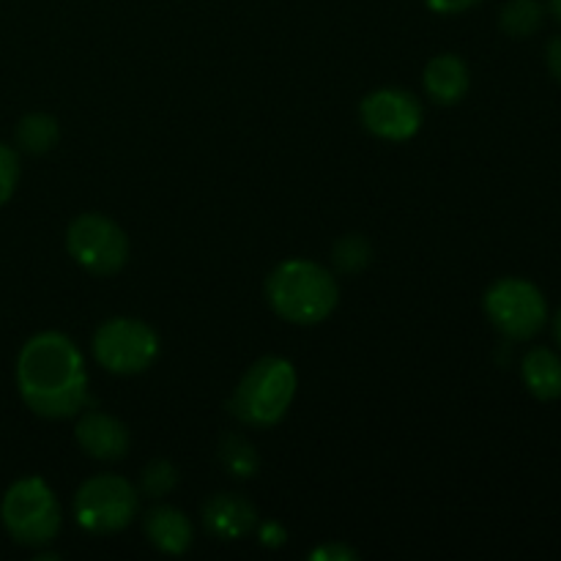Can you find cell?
Returning <instances> with one entry per match:
<instances>
[{
    "instance_id": "obj_1",
    "label": "cell",
    "mask_w": 561,
    "mask_h": 561,
    "mask_svg": "<svg viewBox=\"0 0 561 561\" xmlns=\"http://www.w3.org/2000/svg\"><path fill=\"white\" fill-rule=\"evenodd\" d=\"M16 389L27 409L44 420H69L88 405V370L75 340L38 332L16 356Z\"/></svg>"
},
{
    "instance_id": "obj_2",
    "label": "cell",
    "mask_w": 561,
    "mask_h": 561,
    "mask_svg": "<svg viewBox=\"0 0 561 561\" xmlns=\"http://www.w3.org/2000/svg\"><path fill=\"white\" fill-rule=\"evenodd\" d=\"M266 299L283 321L296 327H316L327 321L337 307L340 285L321 263L290 257L268 274Z\"/></svg>"
},
{
    "instance_id": "obj_3",
    "label": "cell",
    "mask_w": 561,
    "mask_h": 561,
    "mask_svg": "<svg viewBox=\"0 0 561 561\" xmlns=\"http://www.w3.org/2000/svg\"><path fill=\"white\" fill-rule=\"evenodd\" d=\"M296 367L283 356H263L241 376L230 411L250 427H274L296 398Z\"/></svg>"
},
{
    "instance_id": "obj_4",
    "label": "cell",
    "mask_w": 561,
    "mask_h": 561,
    "mask_svg": "<svg viewBox=\"0 0 561 561\" xmlns=\"http://www.w3.org/2000/svg\"><path fill=\"white\" fill-rule=\"evenodd\" d=\"M0 520L16 546L42 548L58 537L64 515L53 488L42 477H22L5 491Z\"/></svg>"
},
{
    "instance_id": "obj_5",
    "label": "cell",
    "mask_w": 561,
    "mask_h": 561,
    "mask_svg": "<svg viewBox=\"0 0 561 561\" xmlns=\"http://www.w3.org/2000/svg\"><path fill=\"white\" fill-rule=\"evenodd\" d=\"M140 513V491L126 477L96 474L77 488L75 518L88 535L124 531Z\"/></svg>"
},
{
    "instance_id": "obj_6",
    "label": "cell",
    "mask_w": 561,
    "mask_h": 561,
    "mask_svg": "<svg viewBox=\"0 0 561 561\" xmlns=\"http://www.w3.org/2000/svg\"><path fill=\"white\" fill-rule=\"evenodd\" d=\"M66 250L93 277H113L129 261L124 228L104 214H80L66 230Z\"/></svg>"
},
{
    "instance_id": "obj_7",
    "label": "cell",
    "mask_w": 561,
    "mask_h": 561,
    "mask_svg": "<svg viewBox=\"0 0 561 561\" xmlns=\"http://www.w3.org/2000/svg\"><path fill=\"white\" fill-rule=\"evenodd\" d=\"M159 356V337L140 318H110L93 334V359L113 376H137Z\"/></svg>"
},
{
    "instance_id": "obj_8",
    "label": "cell",
    "mask_w": 561,
    "mask_h": 561,
    "mask_svg": "<svg viewBox=\"0 0 561 561\" xmlns=\"http://www.w3.org/2000/svg\"><path fill=\"white\" fill-rule=\"evenodd\" d=\"M482 307L488 321L510 340H531L548 321L542 290L520 277H504L493 283L482 299Z\"/></svg>"
},
{
    "instance_id": "obj_9",
    "label": "cell",
    "mask_w": 561,
    "mask_h": 561,
    "mask_svg": "<svg viewBox=\"0 0 561 561\" xmlns=\"http://www.w3.org/2000/svg\"><path fill=\"white\" fill-rule=\"evenodd\" d=\"M359 118L362 126L378 140L405 142L422 129L425 113L414 93L403 91V88H378L362 99Z\"/></svg>"
},
{
    "instance_id": "obj_10",
    "label": "cell",
    "mask_w": 561,
    "mask_h": 561,
    "mask_svg": "<svg viewBox=\"0 0 561 561\" xmlns=\"http://www.w3.org/2000/svg\"><path fill=\"white\" fill-rule=\"evenodd\" d=\"M75 438L88 458L102 460V463L124 460L131 444L129 431H126L124 422L104 414V411H85V414L77 420Z\"/></svg>"
},
{
    "instance_id": "obj_11",
    "label": "cell",
    "mask_w": 561,
    "mask_h": 561,
    "mask_svg": "<svg viewBox=\"0 0 561 561\" xmlns=\"http://www.w3.org/2000/svg\"><path fill=\"white\" fill-rule=\"evenodd\" d=\"M203 526L222 542L241 540L257 529V510L239 493H219L203 507Z\"/></svg>"
},
{
    "instance_id": "obj_12",
    "label": "cell",
    "mask_w": 561,
    "mask_h": 561,
    "mask_svg": "<svg viewBox=\"0 0 561 561\" xmlns=\"http://www.w3.org/2000/svg\"><path fill=\"white\" fill-rule=\"evenodd\" d=\"M422 82H425V93L433 102L442 104V107H453V104H458L469 93L471 75L460 55L444 53L427 60Z\"/></svg>"
},
{
    "instance_id": "obj_13",
    "label": "cell",
    "mask_w": 561,
    "mask_h": 561,
    "mask_svg": "<svg viewBox=\"0 0 561 561\" xmlns=\"http://www.w3.org/2000/svg\"><path fill=\"white\" fill-rule=\"evenodd\" d=\"M142 529H146L151 546L168 557H181V553L190 551L192 540H195L190 518L181 510L168 507V504L148 510L146 518H142Z\"/></svg>"
},
{
    "instance_id": "obj_14",
    "label": "cell",
    "mask_w": 561,
    "mask_h": 561,
    "mask_svg": "<svg viewBox=\"0 0 561 561\" xmlns=\"http://www.w3.org/2000/svg\"><path fill=\"white\" fill-rule=\"evenodd\" d=\"M526 389L537 400H559L561 398V359L551 348H531L520 365Z\"/></svg>"
},
{
    "instance_id": "obj_15",
    "label": "cell",
    "mask_w": 561,
    "mask_h": 561,
    "mask_svg": "<svg viewBox=\"0 0 561 561\" xmlns=\"http://www.w3.org/2000/svg\"><path fill=\"white\" fill-rule=\"evenodd\" d=\"M14 140L20 151L33 153V157L49 153L60 140V124L47 113H31L20 118L14 129Z\"/></svg>"
},
{
    "instance_id": "obj_16",
    "label": "cell",
    "mask_w": 561,
    "mask_h": 561,
    "mask_svg": "<svg viewBox=\"0 0 561 561\" xmlns=\"http://www.w3.org/2000/svg\"><path fill=\"white\" fill-rule=\"evenodd\" d=\"M542 20H546V9L540 0H510L499 14V25L513 38L535 36L542 27Z\"/></svg>"
},
{
    "instance_id": "obj_17",
    "label": "cell",
    "mask_w": 561,
    "mask_h": 561,
    "mask_svg": "<svg viewBox=\"0 0 561 561\" xmlns=\"http://www.w3.org/2000/svg\"><path fill=\"white\" fill-rule=\"evenodd\" d=\"M219 463L236 480H250L252 474H257L261 469V458H257L255 447L247 442L244 436H236V433H228V436L219 442Z\"/></svg>"
},
{
    "instance_id": "obj_18",
    "label": "cell",
    "mask_w": 561,
    "mask_h": 561,
    "mask_svg": "<svg viewBox=\"0 0 561 561\" xmlns=\"http://www.w3.org/2000/svg\"><path fill=\"white\" fill-rule=\"evenodd\" d=\"M332 261L340 274H359L362 268L370 266L373 247L365 236H345L334 244Z\"/></svg>"
},
{
    "instance_id": "obj_19",
    "label": "cell",
    "mask_w": 561,
    "mask_h": 561,
    "mask_svg": "<svg viewBox=\"0 0 561 561\" xmlns=\"http://www.w3.org/2000/svg\"><path fill=\"white\" fill-rule=\"evenodd\" d=\"M179 485V469L168 460H151V463L142 469L140 477V491L148 499H162L168 496L173 488Z\"/></svg>"
},
{
    "instance_id": "obj_20",
    "label": "cell",
    "mask_w": 561,
    "mask_h": 561,
    "mask_svg": "<svg viewBox=\"0 0 561 561\" xmlns=\"http://www.w3.org/2000/svg\"><path fill=\"white\" fill-rule=\"evenodd\" d=\"M16 184H20V157L14 148L0 142V206L11 201Z\"/></svg>"
},
{
    "instance_id": "obj_21",
    "label": "cell",
    "mask_w": 561,
    "mask_h": 561,
    "mask_svg": "<svg viewBox=\"0 0 561 561\" xmlns=\"http://www.w3.org/2000/svg\"><path fill=\"white\" fill-rule=\"evenodd\" d=\"M356 559H359V553H356L351 546H345V542H327V546L316 548V551L310 553V561H356Z\"/></svg>"
},
{
    "instance_id": "obj_22",
    "label": "cell",
    "mask_w": 561,
    "mask_h": 561,
    "mask_svg": "<svg viewBox=\"0 0 561 561\" xmlns=\"http://www.w3.org/2000/svg\"><path fill=\"white\" fill-rule=\"evenodd\" d=\"M482 0H425V5L436 14H463V11L474 9Z\"/></svg>"
},
{
    "instance_id": "obj_23",
    "label": "cell",
    "mask_w": 561,
    "mask_h": 561,
    "mask_svg": "<svg viewBox=\"0 0 561 561\" xmlns=\"http://www.w3.org/2000/svg\"><path fill=\"white\" fill-rule=\"evenodd\" d=\"M257 537H261V542L266 548H279L285 546V540H288V535H285L283 526L277 524V520H268V524H257Z\"/></svg>"
},
{
    "instance_id": "obj_24",
    "label": "cell",
    "mask_w": 561,
    "mask_h": 561,
    "mask_svg": "<svg viewBox=\"0 0 561 561\" xmlns=\"http://www.w3.org/2000/svg\"><path fill=\"white\" fill-rule=\"evenodd\" d=\"M546 60H548V69H551V75L561 82V36L551 38V42H548Z\"/></svg>"
},
{
    "instance_id": "obj_25",
    "label": "cell",
    "mask_w": 561,
    "mask_h": 561,
    "mask_svg": "<svg viewBox=\"0 0 561 561\" xmlns=\"http://www.w3.org/2000/svg\"><path fill=\"white\" fill-rule=\"evenodd\" d=\"M553 334H557V343L561 345V310L557 312V321H553Z\"/></svg>"
},
{
    "instance_id": "obj_26",
    "label": "cell",
    "mask_w": 561,
    "mask_h": 561,
    "mask_svg": "<svg viewBox=\"0 0 561 561\" xmlns=\"http://www.w3.org/2000/svg\"><path fill=\"white\" fill-rule=\"evenodd\" d=\"M551 11H553V16L561 22V0H551Z\"/></svg>"
}]
</instances>
